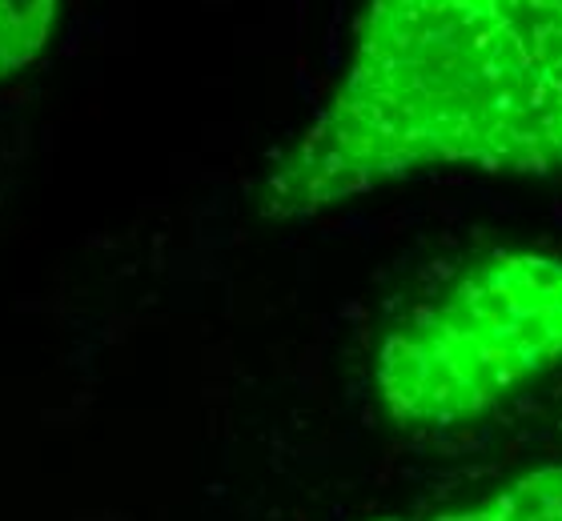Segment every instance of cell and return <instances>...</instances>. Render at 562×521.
Segmentation results:
<instances>
[{
    "label": "cell",
    "mask_w": 562,
    "mask_h": 521,
    "mask_svg": "<svg viewBox=\"0 0 562 521\" xmlns=\"http://www.w3.org/2000/svg\"><path fill=\"white\" fill-rule=\"evenodd\" d=\"M458 165L562 185V0H366L350 65L281 157L266 213Z\"/></svg>",
    "instance_id": "6da1fadb"
},
{
    "label": "cell",
    "mask_w": 562,
    "mask_h": 521,
    "mask_svg": "<svg viewBox=\"0 0 562 521\" xmlns=\"http://www.w3.org/2000/svg\"><path fill=\"white\" fill-rule=\"evenodd\" d=\"M559 361L562 257L506 249L467 265L386 337L378 397L402 426H458Z\"/></svg>",
    "instance_id": "7a4b0ae2"
},
{
    "label": "cell",
    "mask_w": 562,
    "mask_h": 521,
    "mask_svg": "<svg viewBox=\"0 0 562 521\" xmlns=\"http://www.w3.org/2000/svg\"><path fill=\"white\" fill-rule=\"evenodd\" d=\"M434 521H562V465L535 469L503 494Z\"/></svg>",
    "instance_id": "3957f363"
},
{
    "label": "cell",
    "mask_w": 562,
    "mask_h": 521,
    "mask_svg": "<svg viewBox=\"0 0 562 521\" xmlns=\"http://www.w3.org/2000/svg\"><path fill=\"white\" fill-rule=\"evenodd\" d=\"M57 16V0H0V81L33 65Z\"/></svg>",
    "instance_id": "277c9868"
},
{
    "label": "cell",
    "mask_w": 562,
    "mask_h": 521,
    "mask_svg": "<svg viewBox=\"0 0 562 521\" xmlns=\"http://www.w3.org/2000/svg\"><path fill=\"white\" fill-rule=\"evenodd\" d=\"M386 521H398V518H386Z\"/></svg>",
    "instance_id": "5b68a950"
}]
</instances>
